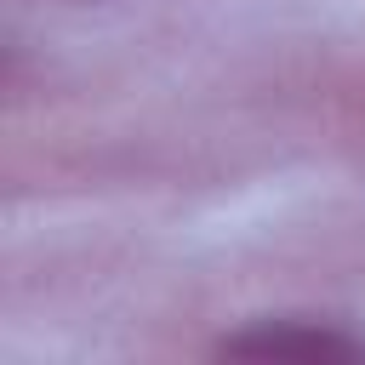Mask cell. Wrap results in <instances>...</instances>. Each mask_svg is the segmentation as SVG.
Listing matches in <instances>:
<instances>
[{"mask_svg": "<svg viewBox=\"0 0 365 365\" xmlns=\"http://www.w3.org/2000/svg\"><path fill=\"white\" fill-rule=\"evenodd\" d=\"M217 348L234 359H359L365 336H348L342 325H325V319H262L222 336Z\"/></svg>", "mask_w": 365, "mask_h": 365, "instance_id": "6da1fadb", "label": "cell"}]
</instances>
